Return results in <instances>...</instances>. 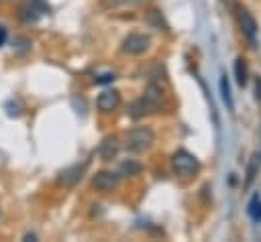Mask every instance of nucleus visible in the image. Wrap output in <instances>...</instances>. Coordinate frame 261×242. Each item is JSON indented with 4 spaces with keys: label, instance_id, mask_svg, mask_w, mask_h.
<instances>
[{
    "label": "nucleus",
    "instance_id": "1",
    "mask_svg": "<svg viewBox=\"0 0 261 242\" xmlns=\"http://www.w3.org/2000/svg\"><path fill=\"white\" fill-rule=\"evenodd\" d=\"M161 102H163V89L157 85V83H149L145 94L135 100L128 108V116L130 118H141L145 114H151V112H157L161 108Z\"/></svg>",
    "mask_w": 261,
    "mask_h": 242
},
{
    "label": "nucleus",
    "instance_id": "2",
    "mask_svg": "<svg viewBox=\"0 0 261 242\" xmlns=\"http://www.w3.org/2000/svg\"><path fill=\"white\" fill-rule=\"evenodd\" d=\"M155 140V134L149 126H135L124 134V148L130 153H145Z\"/></svg>",
    "mask_w": 261,
    "mask_h": 242
},
{
    "label": "nucleus",
    "instance_id": "3",
    "mask_svg": "<svg viewBox=\"0 0 261 242\" xmlns=\"http://www.w3.org/2000/svg\"><path fill=\"white\" fill-rule=\"evenodd\" d=\"M171 165H173V171L177 173V175H181V177H190V175H194L198 169H200V163H198V159L192 155V153H188V150H177L173 157H171Z\"/></svg>",
    "mask_w": 261,
    "mask_h": 242
},
{
    "label": "nucleus",
    "instance_id": "4",
    "mask_svg": "<svg viewBox=\"0 0 261 242\" xmlns=\"http://www.w3.org/2000/svg\"><path fill=\"white\" fill-rule=\"evenodd\" d=\"M47 12H49V4H47V0H27V2L20 6L18 16H20L22 22L31 24V22L41 20Z\"/></svg>",
    "mask_w": 261,
    "mask_h": 242
},
{
    "label": "nucleus",
    "instance_id": "5",
    "mask_svg": "<svg viewBox=\"0 0 261 242\" xmlns=\"http://www.w3.org/2000/svg\"><path fill=\"white\" fill-rule=\"evenodd\" d=\"M149 43H151V39H149L147 35L133 33V35L124 37V41H122V51H124L126 55H141V53H145V51L149 49Z\"/></svg>",
    "mask_w": 261,
    "mask_h": 242
},
{
    "label": "nucleus",
    "instance_id": "6",
    "mask_svg": "<svg viewBox=\"0 0 261 242\" xmlns=\"http://www.w3.org/2000/svg\"><path fill=\"white\" fill-rule=\"evenodd\" d=\"M120 181V173H114V171H98L94 177H92V185L98 189V191H112Z\"/></svg>",
    "mask_w": 261,
    "mask_h": 242
},
{
    "label": "nucleus",
    "instance_id": "7",
    "mask_svg": "<svg viewBox=\"0 0 261 242\" xmlns=\"http://www.w3.org/2000/svg\"><path fill=\"white\" fill-rule=\"evenodd\" d=\"M237 18H239V24H241L243 35H245L251 43H255V39H257V22H255V18L251 16V12H249L247 8H243V6H239V8H237Z\"/></svg>",
    "mask_w": 261,
    "mask_h": 242
},
{
    "label": "nucleus",
    "instance_id": "8",
    "mask_svg": "<svg viewBox=\"0 0 261 242\" xmlns=\"http://www.w3.org/2000/svg\"><path fill=\"white\" fill-rule=\"evenodd\" d=\"M118 104H120V94L116 89H106L96 100V106L100 112H112L118 108Z\"/></svg>",
    "mask_w": 261,
    "mask_h": 242
},
{
    "label": "nucleus",
    "instance_id": "9",
    "mask_svg": "<svg viewBox=\"0 0 261 242\" xmlns=\"http://www.w3.org/2000/svg\"><path fill=\"white\" fill-rule=\"evenodd\" d=\"M118 148H120L118 138H116V136H106V138L102 140L98 153H100V157H102L104 161H112V159L118 155Z\"/></svg>",
    "mask_w": 261,
    "mask_h": 242
},
{
    "label": "nucleus",
    "instance_id": "10",
    "mask_svg": "<svg viewBox=\"0 0 261 242\" xmlns=\"http://www.w3.org/2000/svg\"><path fill=\"white\" fill-rule=\"evenodd\" d=\"M82 171H84V167H80V165H73V167H69V169L61 171L59 183H63L65 187H71V185H75V181L82 177Z\"/></svg>",
    "mask_w": 261,
    "mask_h": 242
},
{
    "label": "nucleus",
    "instance_id": "11",
    "mask_svg": "<svg viewBox=\"0 0 261 242\" xmlns=\"http://www.w3.org/2000/svg\"><path fill=\"white\" fill-rule=\"evenodd\" d=\"M247 211H249V216H251L253 222H261V197L257 193L251 197V201L247 205Z\"/></svg>",
    "mask_w": 261,
    "mask_h": 242
},
{
    "label": "nucleus",
    "instance_id": "12",
    "mask_svg": "<svg viewBox=\"0 0 261 242\" xmlns=\"http://www.w3.org/2000/svg\"><path fill=\"white\" fill-rule=\"evenodd\" d=\"M220 96H222V100H224L226 108H228V110H232V108H234V104H232V96H230V87H228V79H226V75H222V77H220Z\"/></svg>",
    "mask_w": 261,
    "mask_h": 242
},
{
    "label": "nucleus",
    "instance_id": "13",
    "mask_svg": "<svg viewBox=\"0 0 261 242\" xmlns=\"http://www.w3.org/2000/svg\"><path fill=\"white\" fill-rule=\"evenodd\" d=\"M234 75H237L239 85H245L247 83V67H245V61L241 57L234 61Z\"/></svg>",
    "mask_w": 261,
    "mask_h": 242
},
{
    "label": "nucleus",
    "instance_id": "14",
    "mask_svg": "<svg viewBox=\"0 0 261 242\" xmlns=\"http://www.w3.org/2000/svg\"><path fill=\"white\" fill-rule=\"evenodd\" d=\"M147 0H108V4L114 8H133V6H141Z\"/></svg>",
    "mask_w": 261,
    "mask_h": 242
},
{
    "label": "nucleus",
    "instance_id": "15",
    "mask_svg": "<svg viewBox=\"0 0 261 242\" xmlns=\"http://www.w3.org/2000/svg\"><path fill=\"white\" fill-rule=\"evenodd\" d=\"M139 171H141V165L135 163V161H124V163L120 165V173H122V175H137Z\"/></svg>",
    "mask_w": 261,
    "mask_h": 242
},
{
    "label": "nucleus",
    "instance_id": "16",
    "mask_svg": "<svg viewBox=\"0 0 261 242\" xmlns=\"http://www.w3.org/2000/svg\"><path fill=\"white\" fill-rule=\"evenodd\" d=\"M112 79H114V73H106V75L98 77V79H96V83H106V81H112Z\"/></svg>",
    "mask_w": 261,
    "mask_h": 242
},
{
    "label": "nucleus",
    "instance_id": "17",
    "mask_svg": "<svg viewBox=\"0 0 261 242\" xmlns=\"http://www.w3.org/2000/svg\"><path fill=\"white\" fill-rule=\"evenodd\" d=\"M4 41H6V28L0 24V47L4 45Z\"/></svg>",
    "mask_w": 261,
    "mask_h": 242
},
{
    "label": "nucleus",
    "instance_id": "18",
    "mask_svg": "<svg viewBox=\"0 0 261 242\" xmlns=\"http://www.w3.org/2000/svg\"><path fill=\"white\" fill-rule=\"evenodd\" d=\"M257 100H261V79H257Z\"/></svg>",
    "mask_w": 261,
    "mask_h": 242
},
{
    "label": "nucleus",
    "instance_id": "19",
    "mask_svg": "<svg viewBox=\"0 0 261 242\" xmlns=\"http://www.w3.org/2000/svg\"><path fill=\"white\" fill-rule=\"evenodd\" d=\"M35 238H37L35 234H27V236H24V240H35Z\"/></svg>",
    "mask_w": 261,
    "mask_h": 242
}]
</instances>
